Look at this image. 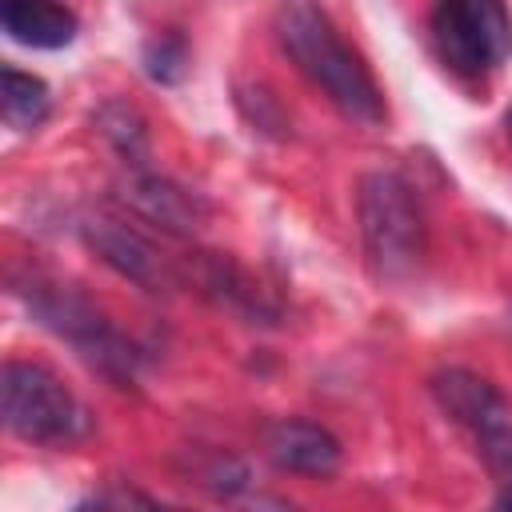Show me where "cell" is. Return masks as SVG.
<instances>
[{"mask_svg":"<svg viewBox=\"0 0 512 512\" xmlns=\"http://www.w3.org/2000/svg\"><path fill=\"white\" fill-rule=\"evenodd\" d=\"M272 32L280 52L300 68V76H308L348 120L356 124L384 120V96L372 72L348 48V40L336 32V24L316 0H280L272 16Z\"/></svg>","mask_w":512,"mask_h":512,"instance_id":"6da1fadb","label":"cell"},{"mask_svg":"<svg viewBox=\"0 0 512 512\" xmlns=\"http://www.w3.org/2000/svg\"><path fill=\"white\" fill-rule=\"evenodd\" d=\"M356 220L376 280H408L424 260V216L404 176L364 172L356 188Z\"/></svg>","mask_w":512,"mask_h":512,"instance_id":"7a4b0ae2","label":"cell"},{"mask_svg":"<svg viewBox=\"0 0 512 512\" xmlns=\"http://www.w3.org/2000/svg\"><path fill=\"white\" fill-rule=\"evenodd\" d=\"M4 424L12 436L44 448H68L92 432V412L68 392V384L36 364L8 360L4 364Z\"/></svg>","mask_w":512,"mask_h":512,"instance_id":"3957f363","label":"cell"},{"mask_svg":"<svg viewBox=\"0 0 512 512\" xmlns=\"http://www.w3.org/2000/svg\"><path fill=\"white\" fill-rule=\"evenodd\" d=\"M428 392L452 424L472 432V440L480 444V456L492 468V476L500 484L512 480V404L504 400V392L472 368L432 372Z\"/></svg>","mask_w":512,"mask_h":512,"instance_id":"277c9868","label":"cell"},{"mask_svg":"<svg viewBox=\"0 0 512 512\" xmlns=\"http://www.w3.org/2000/svg\"><path fill=\"white\" fill-rule=\"evenodd\" d=\"M32 316L52 328L60 340H68L88 364H96L112 380H132L136 376V348L72 288L60 284H36L32 292Z\"/></svg>","mask_w":512,"mask_h":512,"instance_id":"5b68a950","label":"cell"},{"mask_svg":"<svg viewBox=\"0 0 512 512\" xmlns=\"http://www.w3.org/2000/svg\"><path fill=\"white\" fill-rule=\"evenodd\" d=\"M80 236L84 244L124 280H132L136 288L144 292H164L172 288V276H168V264L160 260V252L128 224L112 220V216H84L80 224Z\"/></svg>","mask_w":512,"mask_h":512,"instance_id":"8992f818","label":"cell"},{"mask_svg":"<svg viewBox=\"0 0 512 512\" xmlns=\"http://www.w3.org/2000/svg\"><path fill=\"white\" fill-rule=\"evenodd\" d=\"M120 204H128L140 220L164 228L168 236H192L204 224V200L192 196L188 188H180L168 176H156L148 168H128V176L120 180Z\"/></svg>","mask_w":512,"mask_h":512,"instance_id":"52a82bcc","label":"cell"},{"mask_svg":"<svg viewBox=\"0 0 512 512\" xmlns=\"http://www.w3.org/2000/svg\"><path fill=\"white\" fill-rule=\"evenodd\" d=\"M264 456L292 476H332L340 468V440L316 424V420H300V416H280L264 428Z\"/></svg>","mask_w":512,"mask_h":512,"instance_id":"ba28073f","label":"cell"},{"mask_svg":"<svg viewBox=\"0 0 512 512\" xmlns=\"http://www.w3.org/2000/svg\"><path fill=\"white\" fill-rule=\"evenodd\" d=\"M4 32L28 48H64L76 40V12L60 0H4Z\"/></svg>","mask_w":512,"mask_h":512,"instance_id":"9c48e42d","label":"cell"},{"mask_svg":"<svg viewBox=\"0 0 512 512\" xmlns=\"http://www.w3.org/2000/svg\"><path fill=\"white\" fill-rule=\"evenodd\" d=\"M48 108H52V96H48V84L40 76L20 72L12 64L0 72V112H4L8 128L32 132L48 120Z\"/></svg>","mask_w":512,"mask_h":512,"instance_id":"30bf717a","label":"cell"},{"mask_svg":"<svg viewBox=\"0 0 512 512\" xmlns=\"http://www.w3.org/2000/svg\"><path fill=\"white\" fill-rule=\"evenodd\" d=\"M92 120H96L100 136L124 156L128 168H144V164H148V124H144V116H140L132 104H124V100H104V104L92 112Z\"/></svg>","mask_w":512,"mask_h":512,"instance_id":"8fae6325","label":"cell"},{"mask_svg":"<svg viewBox=\"0 0 512 512\" xmlns=\"http://www.w3.org/2000/svg\"><path fill=\"white\" fill-rule=\"evenodd\" d=\"M444 4H452L456 12H464L488 36V44H492V52H496L500 64L512 56V16H508V4L504 0H444Z\"/></svg>","mask_w":512,"mask_h":512,"instance_id":"7c38bea8","label":"cell"},{"mask_svg":"<svg viewBox=\"0 0 512 512\" xmlns=\"http://www.w3.org/2000/svg\"><path fill=\"white\" fill-rule=\"evenodd\" d=\"M144 72L156 84H180L184 72H188V44H184V36H176V32L152 36L144 44Z\"/></svg>","mask_w":512,"mask_h":512,"instance_id":"4fadbf2b","label":"cell"},{"mask_svg":"<svg viewBox=\"0 0 512 512\" xmlns=\"http://www.w3.org/2000/svg\"><path fill=\"white\" fill-rule=\"evenodd\" d=\"M196 476H200V484L212 488L216 496H236L240 488H248V468H244L236 456H228V452H216Z\"/></svg>","mask_w":512,"mask_h":512,"instance_id":"5bb4252c","label":"cell"},{"mask_svg":"<svg viewBox=\"0 0 512 512\" xmlns=\"http://www.w3.org/2000/svg\"><path fill=\"white\" fill-rule=\"evenodd\" d=\"M496 504H500V508H512V480H504V488H500Z\"/></svg>","mask_w":512,"mask_h":512,"instance_id":"9a60e30c","label":"cell"},{"mask_svg":"<svg viewBox=\"0 0 512 512\" xmlns=\"http://www.w3.org/2000/svg\"><path fill=\"white\" fill-rule=\"evenodd\" d=\"M504 128H508V140H512V104H508V112H504Z\"/></svg>","mask_w":512,"mask_h":512,"instance_id":"2e32d148","label":"cell"}]
</instances>
